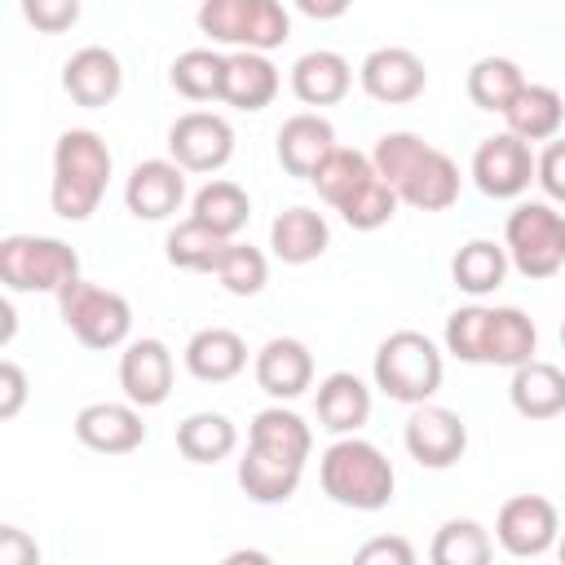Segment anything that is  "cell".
<instances>
[{
    "instance_id": "60d3db41",
    "label": "cell",
    "mask_w": 565,
    "mask_h": 565,
    "mask_svg": "<svg viewBox=\"0 0 565 565\" xmlns=\"http://www.w3.org/2000/svg\"><path fill=\"white\" fill-rule=\"evenodd\" d=\"M349 565H415V547L402 534H375L353 552Z\"/></svg>"
},
{
    "instance_id": "8fae6325",
    "label": "cell",
    "mask_w": 565,
    "mask_h": 565,
    "mask_svg": "<svg viewBox=\"0 0 565 565\" xmlns=\"http://www.w3.org/2000/svg\"><path fill=\"white\" fill-rule=\"evenodd\" d=\"M494 539L508 556H543L561 539V516L543 494H516L494 516Z\"/></svg>"
},
{
    "instance_id": "bcb514c9",
    "label": "cell",
    "mask_w": 565,
    "mask_h": 565,
    "mask_svg": "<svg viewBox=\"0 0 565 565\" xmlns=\"http://www.w3.org/2000/svg\"><path fill=\"white\" fill-rule=\"evenodd\" d=\"M221 565H274V556L260 552V547H238V552H230Z\"/></svg>"
},
{
    "instance_id": "f6af8a7d",
    "label": "cell",
    "mask_w": 565,
    "mask_h": 565,
    "mask_svg": "<svg viewBox=\"0 0 565 565\" xmlns=\"http://www.w3.org/2000/svg\"><path fill=\"white\" fill-rule=\"evenodd\" d=\"M26 406V371L18 362H0V419H13Z\"/></svg>"
},
{
    "instance_id": "9a60e30c",
    "label": "cell",
    "mask_w": 565,
    "mask_h": 565,
    "mask_svg": "<svg viewBox=\"0 0 565 565\" xmlns=\"http://www.w3.org/2000/svg\"><path fill=\"white\" fill-rule=\"evenodd\" d=\"M62 88H66V97H71L75 106L102 110V106H110V102L119 97V88H124V66H119V57H115L110 49L84 44V49H75V53L66 57V66H62Z\"/></svg>"
},
{
    "instance_id": "ac0fdd59",
    "label": "cell",
    "mask_w": 565,
    "mask_h": 565,
    "mask_svg": "<svg viewBox=\"0 0 565 565\" xmlns=\"http://www.w3.org/2000/svg\"><path fill=\"white\" fill-rule=\"evenodd\" d=\"M335 154V128L331 119L305 110V115H291L282 128H278V163L287 177H300V181H313V172Z\"/></svg>"
},
{
    "instance_id": "7bdbcfd3",
    "label": "cell",
    "mask_w": 565,
    "mask_h": 565,
    "mask_svg": "<svg viewBox=\"0 0 565 565\" xmlns=\"http://www.w3.org/2000/svg\"><path fill=\"white\" fill-rule=\"evenodd\" d=\"M534 181L552 203H565V137L543 146V154L534 159Z\"/></svg>"
},
{
    "instance_id": "f35d334b",
    "label": "cell",
    "mask_w": 565,
    "mask_h": 565,
    "mask_svg": "<svg viewBox=\"0 0 565 565\" xmlns=\"http://www.w3.org/2000/svg\"><path fill=\"white\" fill-rule=\"evenodd\" d=\"M486 327H490V305H463L446 318V353L459 362H486Z\"/></svg>"
},
{
    "instance_id": "ffe728a7",
    "label": "cell",
    "mask_w": 565,
    "mask_h": 565,
    "mask_svg": "<svg viewBox=\"0 0 565 565\" xmlns=\"http://www.w3.org/2000/svg\"><path fill=\"white\" fill-rule=\"evenodd\" d=\"M313 411H318V424L335 437H358V428L371 419V388L353 375V371H331L322 384H318V397H313Z\"/></svg>"
},
{
    "instance_id": "8d00e7d4",
    "label": "cell",
    "mask_w": 565,
    "mask_h": 565,
    "mask_svg": "<svg viewBox=\"0 0 565 565\" xmlns=\"http://www.w3.org/2000/svg\"><path fill=\"white\" fill-rule=\"evenodd\" d=\"M225 247H230V243H225L221 234H212L207 225H199V221H181V225L168 230L163 256H168V265H177V269H190V274H216V260H221Z\"/></svg>"
},
{
    "instance_id": "e575fe53",
    "label": "cell",
    "mask_w": 565,
    "mask_h": 565,
    "mask_svg": "<svg viewBox=\"0 0 565 565\" xmlns=\"http://www.w3.org/2000/svg\"><path fill=\"white\" fill-rule=\"evenodd\" d=\"M525 84L530 79L521 75V66L512 57H477L472 71H468V97H472L477 110H499L503 115Z\"/></svg>"
},
{
    "instance_id": "5bb4252c",
    "label": "cell",
    "mask_w": 565,
    "mask_h": 565,
    "mask_svg": "<svg viewBox=\"0 0 565 565\" xmlns=\"http://www.w3.org/2000/svg\"><path fill=\"white\" fill-rule=\"evenodd\" d=\"M393 194H397V203H406L415 212H446L459 199V168L446 150L424 146L411 159V168L393 181Z\"/></svg>"
},
{
    "instance_id": "484cf974",
    "label": "cell",
    "mask_w": 565,
    "mask_h": 565,
    "mask_svg": "<svg viewBox=\"0 0 565 565\" xmlns=\"http://www.w3.org/2000/svg\"><path fill=\"white\" fill-rule=\"evenodd\" d=\"M278 66L265 53H230L225 57V93L221 102L234 110H265L278 97Z\"/></svg>"
},
{
    "instance_id": "b9f144b4",
    "label": "cell",
    "mask_w": 565,
    "mask_h": 565,
    "mask_svg": "<svg viewBox=\"0 0 565 565\" xmlns=\"http://www.w3.org/2000/svg\"><path fill=\"white\" fill-rule=\"evenodd\" d=\"M22 18H26L35 31L57 35V31H66V26L79 22V0H26V4H22Z\"/></svg>"
},
{
    "instance_id": "4316f807",
    "label": "cell",
    "mask_w": 565,
    "mask_h": 565,
    "mask_svg": "<svg viewBox=\"0 0 565 565\" xmlns=\"http://www.w3.org/2000/svg\"><path fill=\"white\" fill-rule=\"evenodd\" d=\"M503 119H508V132L525 146L530 141H556V132L565 124V102L547 84H525L516 93V102L503 110Z\"/></svg>"
},
{
    "instance_id": "c3c4849f",
    "label": "cell",
    "mask_w": 565,
    "mask_h": 565,
    "mask_svg": "<svg viewBox=\"0 0 565 565\" xmlns=\"http://www.w3.org/2000/svg\"><path fill=\"white\" fill-rule=\"evenodd\" d=\"M0 318H4V327H0V344H9V340H13V305H9V300H0Z\"/></svg>"
},
{
    "instance_id": "4fadbf2b",
    "label": "cell",
    "mask_w": 565,
    "mask_h": 565,
    "mask_svg": "<svg viewBox=\"0 0 565 565\" xmlns=\"http://www.w3.org/2000/svg\"><path fill=\"white\" fill-rule=\"evenodd\" d=\"M358 79H362V93L371 102H384V106H406L424 93L428 84V71L424 62L411 53V49H397V44H384L375 53L362 57L358 66Z\"/></svg>"
},
{
    "instance_id": "d590c367",
    "label": "cell",
    "mask_w": 565,
    "mask_h": 565,
    "mask_svg": "<svg viewBox=\"0 0 565 565\" xmlns=\"http://www.w3.org/2000/svg\"><path fill=\"white\" fill-rule=\"evenodd\" d=\"M172 88L190 102H212L225 93V53L216 49H185L177 53L172 71H168Z\"/></svg>"
},
{
    "instance_id": "8992f818",
    "label": "cell",
    "mask_w": 565,
    "mask_h": 565,
    "mask_svg": "<svg viewBox=\"0 0 565 565\" xmlns=\"http://www.w3.org/2000/svg\"><path fill=\"white\" fill-rule=\"evenodd\" d=\"M199 31L234 53H269L291 35V18L278 0H207L199 4Z\"/></svg>"
},
{
    "instance_id": "7c38bea8",
    "label": "cell",
    "mask_w": 565,
    "mask_h": 565,
    "mask_svg": "<svg viewBox=\"0 0 565 565\" xmlns=\"http://www.w3.org/2000/svg\"><path fill=\"white\" fill-rule=\"evenodd\" d=\"M172 349L154 335H141V340H128L124 353H119V388L124 397L137 406V411H150V406H163L168 393H172Z\"/></svg>"
},
{
    "instance_id": "836d02e7",
    "label": "cell",
    "mask_w": 565,
    "mask_h": 565,
    "mask_svg": "<svg viewBox=\"0 0 565 565\" xmlns=\"http://www.w3.org/2000/svg\"><path fill=\"white\" fill-rule=\"evenodd\" d=\"M490 561H494V543L486 525L472 516L446 521L428 543V565H490Z\"/></svg>"
},
{
    "instance_id": "2e32d148",
    "label": "cell",
    "mask_w": 565,
    "mask_h": 565,
    "mask_svg": "<svg viewBox=\"0 0 565 565\" xmlns=\"http://www.w3.org/2000/svg\"><path fill=\"white\" fill-rule=\"evenodd\" d=\"M185 199V172L172 159H141L124 181V203L137 221H168Z\"/></svg>"
},
{
    "instance_id": "52a82bcc",
    "label": "cell",
    "mask_w": 565,
    "mask_h": 565,
    "mask_svg": "<svg viewBox=\"0 0 565 565\" xmlns=\"http://www.w3.org/2000/svg\"><path fill=\"white\" fill-rule=\"evenodd\" d=\"M57 313L84 349H119L132 331V305L119 291L84 282V278H75L57 296Z\"/></svg>"
},
{
    "instance_id": "1f68e13d",
    "label": "cell",
    "mask_w": 565,
    "mask_h": 565,
    "mask_svg": "<svg viewBox=\"0 0 565 565\" xmlns=\"http://www.w3.org/2000/svg\"><path fill=\"white\" fill-rule=\"evenodd\" d=\"M300 463H287V459H274L265 450H252L238 459V486L252 503H287L300 486Z\"/></svg>"
},
{
    "instance_id": "d4e9b609",
    "label": "cell",
    "mask_w": 565,
    "mask_h": 565,
    "mask_svg": "<svg viewBox=\"0 0 565 565\" xmlns=\"http://www.w3.org/2000/svg\"><path fill=\"white\" fill-rule=\"evenodd\" d=\"M247 446L305 468V459H309V450H313V433H309V424H305L296 411L265 406V411H256L252 424H247Z\"/></svg>"
},
{
    "instance_id": "4dcf8cb0",
    "label": "cell",
    "mask_w": 565,
    "mask_h": 565,
    "mask_svg": "<svg viewBox=\"0 0 565 565\" xmlns=\"http://www.w3.org/2000/svg\"><path fill=\"white\" fill-rule=\"evenodd\" d=\"M238 446V428L221 411H194L177 424V450L190 463H221Z\"/></svg>"
},
{
    "instance_id": "d6a6232c",
    "label": "cell",
    "mask_w": 565,
    "mask_h": 565,
    "mask_svg": "<svg viewBox=\"0 0 565 565\" xmlns=\"http://www.w3.org/2000/svg\"><path fill=\"white\" fill-rule=\"evenodd\" d=\"M380 172H375V163H371V154H362V150H349V146H335V154L313 172V190L340 212L353 194H362L371 181H375Z\"/></svg>"
},
{
    "instance_id": "f907efd6",
    "label": "cell",
    "mask_w": 565,
    "mask_h": 565,
    "mask_svg": "<svg viewBox=\"0 0 565 565\" xmlns=\"http://www.w3.org/2000/svg\"><path fill=\"white\" fill-rule=\"evenodd\" d=\"M561 349H565V318H561Z\"/></svg>"
},
{
    "instance_id": "f546056e",
    "label": "cell",
    "mask_w": 565,
    "mask_h": 565,
    "mask_svg": "<svg viewBox=\"0 0 565 565\" xmlns=\"http://www.w3.org/2000/svg\"><path fill=\"white\" fill-rule=\"evenodd\" d=\"M190 221H199L212 234H221L225 243H234V234L247 230V221H252V199L234 181H207L190 203Z\"/></svg>"
},
{
    "instance_id": "7dc6e473",
    "label": "cell",
    "mask_w": 565,
    "mask_h": 565,
    "mask_svg": "<svg viewBox=\"0 0 565 565\" xmlns=\"http://www.w3.org/2000/svg\"><path fill=\"white\" fill-rule=\"evenodd\" d=\"M349 4L344 0H335V4H313V0H300V13H309V18H340Z\"/></svg>"
},
{
    "instance_id": "30bf717a",
    "label": "cell",
    "mask_w": 565,
    "mask_h": 565,
    "mask_svg": "<svg viewBox=\"0 0 565 565\" xmlns=\"http://www.w3.org/2000/svg\"><path fill=\"white\" fill-rule=\"evenodd\" d=\"M402 441H406V455L419 463V468H450L463 459L468 450V424L450 411V406H415L406 415V428H402Z\"/></svg>"
},
{
    "instance_id": "74e56055",
    "label": "cell",
    "mask_w": 565,
    "mask_h": 565,
    "mask_svg": "<svg viewBox=\"0 0 565 565\" xmlns=\"http://www.w3.org/2000/svg\"><path fill=\"white\" fill-rule=\"evenodd\" d=\"M216 278L230 296H256L265 282H269V260L260 247L252 243H230L216 260Z\"/></svg>"
},
{
    "instance_id": "44dd1931",
    "label": "cell",
    "mask_w": 565,
    "mask_h": 565,
    "mask_svg": "<svg viewBox=\"0 0 565 565\" xmlns=\"http://www.w3.org/2000/svg\"><path fill=\"white\" fill-rule=\"evenodd\" d=\"M185 371L203 384H225L247 366V344L230 327H203L185 340Z\"/></svg>"
},
{
    "instance_id": "f1b7e54d",
    "label": "cell",
    "mask_w": 565,
    "mask_h": 565,
    "mask_svg": "<svg viewBox=\"0 0 565 565\" xmlns=\"http://www.w3.org/2000/svg\"><path fill=\"white\" fill-rule=\"evenodd\" d=\"M508 269H512L508 247L494 243V238H472V243H463V247L455 252V260H450V278H455V287L468 291V296H490V291H499L503 278H508Z\"/></svg>"
},
{
    "instance_id": "7402d4cb",
    "label": "cell",
    "mask_w": 565,
    "mask_h": 565,
    "mask_svg": "<svg viewBox=\"0 0 565 565\" xmlns=\"http://www.w3.org/2000/svg\"><path fill=\"white\" fill-rule=\"evenodd\" d=\"M508 397L521 419H556V415H565V371L556 362L534 358L512 371Z\"/></svg>"
},
{
    "instance_id": "ba28073f",
    "label": "cell",
    "mask_w": 565,
    "mask_h": 565,
    "mask_svg": "<svg viewBox=\"0 0 565 565\" xmlns=\"http://www.w3.org/2000/svg\"><path fill=\"white\" fill-rule=\"evenodd\" d=\"M168 154L181 172H216L234 154V128L225 115L185 110L168 128Z\"/></svg>"
},
{
    "instance_id": "e0dca14e",
    "label": "cell",
    "mask_w": 565,
    "mask_h": 565,
    "mask_svg": "<svg viewBox=\"0 0 565 565\" xmlns=\"http://www.w3.org/2000/svg\"><path fill=\"white\" fill-rule=\"evenodd\" d=\"M75 437L97 455H128L146 441V424L132 402H93L75 415Z\"/></svg>"
},
{
    "instance_id": "603a6c76",
    "label": "cell",
    "mask_w": 565,
    "mask_h": 565,
    "mask_svg": "<svg viewBox=\"0 0 565 565\" xmlns=\"http://www.w3.org/2000/svg\"><path fill=\"white\" fill-rule=\"evenodd\" d=\"M349 84H353V66L335 49H313L291 66V93L305 106H335L344 102Z\"/></svg>"
},
{
    "instance_id": "5b68a950",
    "label": "cell",
    "mask_w": 565,
    "mask_h": 565,
    "mask_svg": "<svg viewBox=\"0 0 565 565\" xmlns=\"http://www.w3.org/2000/svg\"><path fill=\"white\" fill-rule=\"evenodd\" d=\"M503 247L516 274L525 278H552L565 269V212H556L543 199H525L503 221Z\"/></svg>"
},
{
    "instance_id": "ee69618b",
    "label": "cell",
    "mask_w": 565,
    "mask_h": 565,
    "mask_svg": "<svg viewBox=\"0 0 565 565\" xmlns=\"http://www.w3.org/2000/svg\"><path fill=\"white\" fill-rule=\"evenodd\" d=\"M0 565H40V543L22 525H0Z\"/></svg>"
},
{
    "instance_id": "d6986e66",
    "label": "cell",
    "mask_w": 565,
    "mask_h": 565,
    "mask_svg": "<svg viewBox=\"0 0 565 565\" xmlns=\"http://www.w3.org/2000/svg\"><path fill=\"white\" fill-rule=\"evenodd\" d=\"M252 371H256V384L274 402H291L313 384V353L291 335H274V340L260 344Z\"/></svg>"
},
{
    "instance_id": "ab89813d",
    "label": "cell",
    "mask_w": 565,
    "mask_h": 565,
    "mask_svg": "<svg viewBox=\"0 0 565 565\" xmlns=\"http://www.w3.org/2000/svg\"><path fill=\"white\" fill-rule=\"evenodd\" d=\"M393 212H397V194H393L380 177H375L362 194H353V199L340 207L344 225H353V230H362V234H371V230L388 225V221H393Z\"/></svg>"
},
{
    "instance_id": "9c48e42d",
    "label": "cell",
    "mask_w": 565,
    "mask_h": 565,
    "mask_svg": "<svg viewBox=\"0 0 565 565\" xmlns=\"http://www.w3.org/2000/svg\"><path fill=\"white\" fill-rule=\"evenodd\" d=\"M534 150L512 132H494L472 150V181L486 199H521L534 181Z\"/></svg>"
},
{
    "instance_id": "277c9868",
    "label": "cell",
    "mask_w": 565,
    "mask_h": 565,
    "mask_svg": "<svg viewBox=\"0 0 565 565\" xmlns=\"http://www.w3.org/2000/svg\"><path fill=\"white\" fill-rule=\"evenodd\" d=\"M79 278V252L49 234H9L0 238V282L9 291H49L62 296Z\"/></svg>"
},
{
    "instance_id": "cb8c5ba5",
    "label": "cell",
    "mask_w": 565,
    "mask_h": 565,
    "mask_svg": "<svg viewBox=\"0 0 565 565\" xmlns=\"http://www.w3.org/2000/svg\"><path fill=\"white\" fill-rule=\"evenodd\" d=\"M269 247L282 265H309L331 247V230L313 207H287L269 225Z\"/></svg>"
},
{
    "instance_id": "6da1fadb",
    "label": "cell",
    "mask_w": 565,
    "mask_h": 565,
    "mask_svg": "<svg viewBox=\"0 0 565 565\" xmlns=\"http://www.w3.org/2000/svg\"><path fill=\"white\" fill-rule=\"evenodd\" d=\"M110 181V146L93 128H66L53 146L49 203L62 221H88Z\"/></svg>"
},
{
    "instance_id": "83f0119b",
    "label": "cell",
    "mask_w": 565,
    "mask_h": 565,
    "mask_svg": "<svg viewBox=\"0 0 565 565\" xmlns=\"http://www.w3.org/2000/svg\"><path fill=\"white\" fill-rule=\"evenodd\" d=\"M534 349H539V331H534L530 313L516 305H494L490 327H486V362L516 371V366L534 362Z\"/></svg>"
},
{
    "instance_id": "3957f363",
    "label": "cell",
    "mask_w": 565,
    "mask_h": 565,
    "mask_svg": "<svg viewBox=\"0 0 565 565\" xmlns=\"http://www.w3.org/2000/svg\"><path fill=\"white\" fill-rule=\"evenodd\" d=\"M371 375H375V388L384 397L406 402V406H424L441 388L446 362H441V349L424 331L406 327V331H393V335L380 340Z\"/></svg>"
},
{
    "instance_id": "681fc988",
    "label": "cell",
    "mask_w": 565,
    "mask_h": 565,
    "mask_svg": "<svg viewBox=\"0 0 565 565\" xmlns=\"http://www.w3.org/2000/svg\"><path fill=\"white\" fill-rule=\"evenodd\" d=\"M556 556H561V565H565V534L556 539Z\"/></svg>"
},
{
    "instance_id": "7a4b0ae2",
    "label": "cell",
    "mask_w": 565,
    "mask_h": 565,
    "mask_svg": "<svg viewBox=\"0 0 565 565\" xmlns=\"http://www.w3.org/2000/svg\"><path fill=\"white\" fill-rule=\"evenodd\" d=\"M318 481H322V494L340 508H353V512H380L393 503V463L384 459L380 446L362 441V437H340L322 450V463H318Z\"/></svg>"
}]
</instances>
